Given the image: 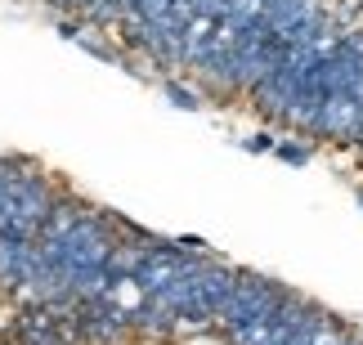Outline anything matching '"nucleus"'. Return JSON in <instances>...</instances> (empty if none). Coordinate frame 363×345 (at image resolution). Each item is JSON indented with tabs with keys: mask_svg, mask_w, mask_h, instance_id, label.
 Here are the masks:
<instances>
[{
	"mask_svg": "<svg viewBox=\"0 0 363 345\" xmlns=\"http://www.w3.org/2000/svg\"><path fill=\"white\" fill-rule=\"evenodd\" d=\"M179 345H225L220 336H211V332H193V336H184Z\"/></svg>",
	"mask_w": 363,
	"mask_h": 345,
	"instance_id": "obj_1",
	"label": "nucleus"
},
{
	"mask_svg": "<svg viewBox=\"0 0 363 345\" xmlns=\"http://www.w3.org/2000/svg\"><path fill=\"white\" fill-rule=\"evenodd\" d=\"M139 345H162V341H139Z\"/></svg>",
	"mask_w": 363,
	"mask_h": 345,
	"instance_id": "obj_2",
	"label": "nucleus"
}]
</instances>
